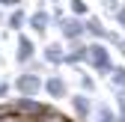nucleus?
<instances>
[{
    "instance_id": "obj_19",
    "label": "nucleus",
    "mask_w": 125,
    "mask_h": 122,
    "mask_svg": "<svg viewBox=\"0 0 125 122\" xmlns=\"http://www.w3.org/2000/svg\"><path fill=\"white\" fill-rule=\"evenodd\" d=\"M12 81H3V78H0V98H9V92H12Z\"/></svg>"
},
{
    "instance_id": "obj_22",
    "label": "nucleus",
    "mask_w": 125,
    "mask_h": 122,
    "mask_svg": "<svg viewBox=\"0 0 125 122\" xmlns=\"http://www.w3.org/2000/svg\"><path fill=\"white\" fill-rule=\"evenodd\" d=\"M0 6H21V0H0Z\"/></svg>"
},
{
    "instance_id": "obj_5",
    "label": "nucleus",
    "mask_w": 125,
    "mask_h": 122,
    "mask_svg": "<svg viewBox=\"0 0 125 122\" xmlns=\"http://www.w3.org/2000/svg\"><path fill=\"white\" fill-rule=\"evenodd\" d=\"M33 57H36V45L30 36L18 33V45H15V60H18V66H27V63H33Z\"/></svg>"
},
{
    "instance_id": "obj_9",
    "label": "nucleus",
    "mask_w": 125,
    "mask_h": 122,
    "mask_svg": "<svg viewBox=\"0 0 125 122\" xmlns=\"http://www.w3.org/2000/svg\"><path fill=\"white\" fill-rule=\"evenodd\" d=\"M51 24H54V18L45 9H36L33 15H30V27H33V33H39V36H45V30H48Z\"/></svg>"
},
{
    "instance_id": "obj_17",
    "label": "nucleus",
    "mask_w": 125,
    "mask_h": 122,
    "mask_svg": "<svg viewBox=\"0 0 125 122\" xmlns=\"http://www.w3.org/2000/svg\"><path fill=\"white\" fill-rule=\"evenodd\" d=\"M81 92H95V81H92V74H81Z\"/></svg>"
},
{
    "instance_id": "obj_21",
    "label": "nucleus",
    "mask_w": 125,
    "mask_h": 122,
    "mask_svg": "<svg viewBox=\"0 0 125 122\" xmlns=\"http://www.w3.org/2000/svg\"><path fill=\"white\" fill-rule=\"evenodd\" d=\"M27 66H30L27 71H33V74H39V71H42V63H39V60H33V63H27Z\"/></svg>"
},
{
    "instance_id": "obj_13",
    "label": "nucleus",
    "mask_w": 125,
    "mask_h": 122,
    "mask_svg": "<svg viewBox=\"0 0 125 122\" xmlns=\"http://www.w3.org/2000/svg\"><path fill=\"white\" fill-rule=\"evenodd\" d=\"M36 122H72V119H69L66 113H60L57 107H48V110H45V113H42Z\"/></svg>"
},
{
    "instance_id": "obj_20",
    "label": "nucleus",
    "mask_w": 125,
    "mask_h": 122,
    "mask_svg": "<svg viewBox=\"0 0 125 122\" xmlns=\"http://www.w3.org/2000/svg\"><path fill=\"white\" fill-rule=\"evenodd\" d=\"M116 24H119V27L125 30V3H122V6L116 9Z\"/></svg>"
},
{
    "instance_id": "obj_10",
    "label": "nucleus",
    "mask_w": 125,
    "mask_h": 122,
    "mask_svg": "<svg viewBox=\"0 0 125 122\" xmlns=\"http://www.w3.org/2000/svg\"><path fill=\"white\" fill-rule=\"evenodd\" d=\"M62 57H66V51H62L60 42H48V45H45V51H42V60H45V63H51V66H62Z\"/></svg>"
},
{
    "instance_id": "obj_12",
    "label": "nucleus",
    "mask_w": 125,
    "mask_h": 122,
    "mask_svg": "<svg viewBox=\"0 0 125 122\" xmlns=\"http://www.w3.org/2000/svg\"><path fill=\"white\" fill-rule=\"evenodd\" d=\"M6 24H9V30H21V27L27 24V15L21 12V6L9 12V18H6Z\"/></svg>"
},
{
    "instance_id": "obj_11",
    "label": "nucleus",
    "mask_w": 125,
    "mask_h": 122,
    "mask_svg": "<svg viewBox=\"0 0 125 122\" xmlns=\"http://www.w3.org/2000/svg\"><path fill=\"white\" fill-rule=\"evenodd\" d=\"M83 27H86V33L92 36V39H104L107 36V30H104V24H101V18H83Z\"/></svg>"
},
{
    "instance_id": "obj_7",
    "label": "nucleus",
    "mask_w": 125,
    "mask_h": 122,
    "mask_svg": "<svg viewBox=\"0 0 125 122\" xmlns=\"http://www.w3.org/2000/svg\"><path fill=\"white\" fill-rule=\"evenodd\" d=\"M86 51H89V45H83V42L72 45V48L66 51V57H62V66H81V63H86Z\"/></svg>"
},
{
    "instance_id": "obj_24",
    "label": "nucleus",
    "mask_w": 125,
    "mask_h": 122,
    "mask_svg": "<svg viewBox=\"0 0 125 122\" xmlns=\"http://www.w3.org/2000/svg\"><path fill=\"white\" fill-rule=\"evenodd\" d=\"M98 122H104V119H98Z\"/></svg>"
},
{
    "instance_id": "obj_14",
    "label": "nucleus",
    "mask_w": 125,
    "mask_h": 122,
    "mask_svg": "<svg viewBox=\"0 0 125 122\" xmlns=\"http://www.w3.org/2000/svg\"><path fill=\"white\" fill-rule=\"evenodd\" d=\"M95 116L104 119V122H119V113L110 107V104H98V107H95Z\"/></svg>"
},
{
    "instance_id": "obj_23",
    "label": "nucleus",
    "mask_w": 125,
    "mask_h": 122,
    "mask_svg": "<svg viewBox=\"0 0 125 122\" xmlns=\"http://www.w3.org/2000/svg\"><path fill=\"white\" fill-rule=\"evenodd\" d=\"M0 18H3V12H0Z\"/></svg>"
},
{
    "instance_id": "obj_3",
    "label": "nucleus",
    "mask_w": 125,
    "mask_h": 122,
    "mask_svg": "<svg viewBox=\"0 0 125 122\" xmlns=\"http://www.w3.org/2000/svg\"><path fill=\"white\" fill-rule=\"evenodd\" d=\"M12 86H15V92H18V95H30V98H36L42 89H45V81L39 78V74H33V71H21L18 78L12 81Z\"/></svg>"
},
{
    "instance_id": "obj_16",
    "label": "nucleus",
    "mask_w": 125,
    "mask_h": 122,
    "mask_svg": "<svg viewBox=\"0 0 125 122\" xmlns=\"http://www.w3.org/2000/svg\"><path fill=\"white\" fill-rule=\"evenodd\" d=\"M110 83H113V89H125V66H116V69H113Z\"/></svg>"
},
{
    "instance_id": "obj_18",
    "label": "nucleus",
    "mask_w": 125,
    "mask_h": 122,
    "mask_svg": "<svg viewBox=\"0 0 125 122\" xmlns=\"http://www.w3.org/2000/svg\"><path fill=\"white\" fill-rule=\"evenodd\" d=\"M0 122H30L27 116H18V113H12V110H0Z\"/></svg>"
},
{
    "instance_id": "obj_4",
    "label": "nucleus",
    "mask_w": 125,
    "mask_h": 122,
    "mask_svg": "<svg viewBox=\"0 0 125 122\" xmlns=\"http://www.w3.org/2000/svg\"><path fill=\"white\" fill-rule=\"evenodd\" d=\"M60 33H62V39H66L69 45H77V42H81V36L86 33L83 18H74V15H72V18H66V21L60 24Z\"/></svg>"
},
{
    "instance_id": "obj_8",
    "label": "nucleus",
    "mask_w": 125,
    "mask_h": 122,
    "mask_svg": "<svg viewBox=\"0 0 125 122\" xmlns=\"http://www.w3.org/2000/svg\"><path fill=\"white\" fill-rule=\"evenodd\" d=\"M45 92H48L51 98H66L69 86H66V81H62L60 74H51V78H45Z\"/></svg>"
},
{
    "instance_id": "obj_15",
    "label": "nucleus",
    "mask_w": 125,
    "mask_h": 122,
    "mask_svg": "<svg viewBox=\"0 0 125 122\" xmlns=\"http://www.w3.org/2000/svg\"><path fill=\"white\" fill-rule=\"evenodd\" d=\"M69 9H72L74 18H86V15H89V6L83 3V0H69Z\"/></svg>"
},
{
    "instance_id": "obj_1",
    "label": "nucleus",
    "mask_w": 125,
    "mask_h": 122,
    "mask_svg": "<svg viewBox=\"0 0 125 122\" xmlns=\"http://www.w3.org/2000/svg\"><path fill=\"white\" fill-rule=\"evenodd\" d=\"M48 107H51V104H42V101L30 98V95H18V98H6L0 110H12V113H18V116H27L30 122H36Z\"/></svg>"
},
{
    "instance_id": "obj_2",
    "label": "nucleus",
    "mask_w": 125,
    "mask_h": 122,
    "mask_svg": "<svg viewBox=\"0 0 125 122\" xmlns=\"http://www.w3.org/2000/svg\"><path fill=\"white\" fill-rule=\"evenodd\" d=\"M86 63L95 69L98 74H113V60H110V51L104 48L101 42H89V51H86Z\"/></svg>"
},
{
    "instance_id": "obj_6",
    "label": "nucleus",
    "mask_w": 125,
    "mask_h": 122,
    "mask_svg": "<svg viewBox=\"0 0 125 122\" xmlns=\"http://www.w3.org/2000/svg\"><path fill=\"white\" fill-rule=\"evenodd\" d=\"M72 110H74L77 119H89L92 116V98L86 92H74L72 95Z\"/></svg>"
}]
</instances>
